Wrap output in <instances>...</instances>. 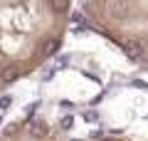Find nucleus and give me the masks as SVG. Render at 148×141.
Returning a JSON list of instances; mask_svg holds the SVG:
<instances>
[{
	"mask_svg": "<svg viewBox=\"0 0 148 141\" xmlns=\"http://www.w3.org/2000/svg\"><path fill=\"white\" fill-rule=\"evenodd\" d=\"M94 141H136V139H126V136H101V139H94Z\"/></svg>",
	"mask_w": 148,
	"mask_h": 141,
	"instance_id": "nucleus-3",
	"label": "nucleus"
},
{
	"mask_svg": "<svg viewBox=\"0 0 148 141\" xmlns=\"http://www.w3.org/2000/svg\"><path fill=\"white\" fill-rule=\"evenodd\" d=\"M74 0H0V92L62 47Z\"/></svg>",
	"mask_w": 148,
	"mask_h": 141,
	"instance_id": "nucleus-1",
	"label": "nucleus"
},
{
	"mask_svg": "<svg viewBox=\"0 0 148 141\" xmlns=\"http://www.w3.org/2000/svg\"><path fill=\"white\" fill-rule=\"evenodd\" d=\"M79 10L94 32L148 67V0H82Z\"/></svg>",
	"mask_w": 148,
	"mask_h": 141,
	"instance_id": "nucleus-2",
	"label": "nucleus"
}]
</instances>
